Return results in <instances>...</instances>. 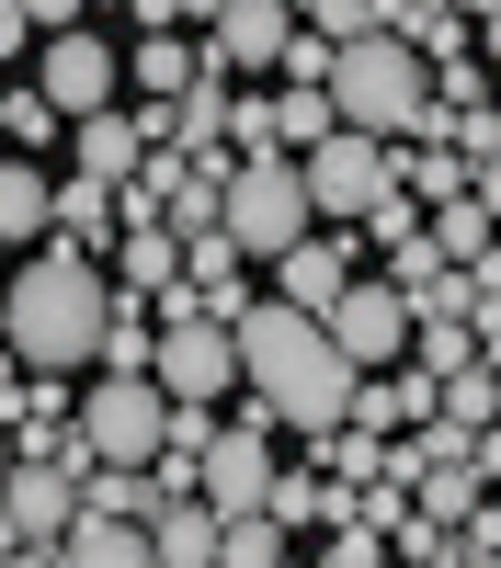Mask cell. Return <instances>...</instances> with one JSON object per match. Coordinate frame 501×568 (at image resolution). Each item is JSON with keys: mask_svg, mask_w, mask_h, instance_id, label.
<instances>
[{"mask_svg": "<svg viewBox=\"0 0 501 568\" xmlns=\"http://www.w3.org/2000/svg\"><path fill=\"white\" fill-rule=\"evenodd\" d=\"M240 387H251V420L262 433H331L353 409V353L331 342L319 307H285V296H251L240 318Z\"/></svg>", "mask_w": 501, "mask_h": 568, "instance_id": "cell-1", "label": "cell"}, {"mask_svg": "<svg viewBox=\"0 0 501 568\" xmlns=\"http://www.w3.org/2000/svg\"><path fill=\"white\" fill-rule=\"evenodd\" d=\"M319 318H331V342L353 353V375H364V364H399V353H410V296H399L388 273H353V284H342V296L319 307Z\"/></svg>", "mask_w": 501, "mask_h": 568, "instance_id": "cell-10", "label": "cell"}, {"mask_svg": "<svg viewBox=\"0 0 501 568\" xmlns=\"http://www.w3.org/2000/svg\"><path fill=\"white\" fill-rule=\"evenodd\" d=\"M342 284H353V240H285L273 251V296L285 307H331Z\"/></svg>", "mask_w": 501, "mask_h": 568, "instance_id": "cell-13", "label": "cell"}, {"mask_svg": "<svg viewBox=\"0 0 501 568\" xmlns=\"http://www.w3.org/2000/svg\"><path fill=\"white\" fill-rule=\"evenodd\" d=\"M46 227H58V171H34V149H23V160H0V240L34 251Z\"/></svg>", "mask_w": 501, "mask_h": 568, "instance_id": "cell-15", "label": "cell"}, {"mask_svg": "<svg viewBox=\"0 0 501 568\" xmlns=\"http://www.w3.org/2000/svg\"><path fill=\"white\" fill-rule=\"evenodd\" d=\"M331 114L342 125H364V136H444L455 114L433 103V58L410 34H388V23H364V34H342L331 45Z\"/></svg>", "mask_w": 501, "mask_h": 568, "instance_id": "cell-3", "label": "cell"}, {"mask_svg": "<svg viewBox=\"0 0 501 568\" xmlns=\"http://www.w3.org/2000/svg\"><path fill=\"white\" fill-rule=\"evenodd\" d=\"M0 466H12V420H0Z\"/></svg>", "mask_w": 501, "mask_h": 568, "instance_id": "cell-34", "label": "cell"}, {"mask_svg": "<svg viewBox=\"0 0 501 568\" xmlns=\"http://www.w3.org/2000/svg\"><path fill=\"white\" fill-rule=\"evenodd\" d=\"M331 125H342V114H331V80H285V103H273V136H285V149H319Z\"/></svg>", "mask_w": 501, "mask_h": 568, "instance_id": "cell-25", "label": "cell"}, {"mask_svg": "<svg viewBox=\"0 0 501 568\" xmlns=\"http://www.w3.org/2000/svg\"><path fill=\"white\" fill-rule=\"evenodd\" d=\"M217 227H228L251 262H273L285 240H308V182H297V149H251V160H228Z\"/></svg>", "mask_w": 501, "mask_h": 568, "instance_id": "cell-4", "label": "cell"}, {"mask_svg": "<svg viewBox=\"0 0 501 568\" xmlns=\"http://www.w3.org/2000/svg\"><path fill=\"white\" fill-rule=\"evenodd\" d=\"M103 216H114V182L69 171V182H58V240H80V251H91V227H103Z\"/></svg>", "mask_w": 501, "mask_h": 568, "instance_id": "cell-26", "label": "cell"}, {"mask_svg": "<svg viewBox=\"0 0 501 568\" xmlns=\"http://www.w3.org/2000/svg\"><path fill=\"white\" fill-rule=\"evenodd\" d=\"M262 511H273V524H285V535H308V524H342V489H319V478H285V466H273V489H262Z\"/></svg>", "mask_w": 501, "mask_h": 568, "instance_id": "cell-22", "label": "cell"}, {"mask_svg": "<svg viewBox=\"0 0 501 568\" xmlns=\"http://www.w3.org/2000/svg\"><path fill=\"white\" fill-rule=\"evenodd\" d=\"M149 557H171V568H217V511L182 489V500H160L149 511Z\"/></svg>", "mask_w": 501, "mask_h": 568, "instance_id": "cell-18", "label": "cell"}, {"mask_svg": "<svg viewBox=\"0 0 501 568\" xmlns=\"http://www.w3.org/2000/svg\"><path fill=\"white\" fill-rule=\"evenodd\" d=\"M0 91H12V69H0Z\"/></svg>", "mask_w": 501, "mask_h": 568, "instance_id": "cell-36", "label": "cell"}, {"mask_svg": "<svg viewBox=\"0 0 501 568\" xmlns=\"http://www.w3.org/2000/svg\"><path fill=\"white\" fill-rule=\"evenodd\" d=\"M34 91L58 114H103V103H126V58L91 23H69V34H46V58H34Z\"/></svg>", "mask_w": 501, "mask_h": 568, "instance_id": "cell-9", "label": "cell"}, {"mask_svg": "<svg viewBox=\"0 0 501 568\" xmlns=\"http://www.w3.org/2000/svg\"><path fill=\"white\" fill-rule=\"evenodd\" d=\"M468 194H479V205H490V227H501V149H479V160H468Z\"/></svg>", "mask_w": 501, "mask_h": 568, "instance_id": "cell-30", "label": "cell"}, {"mask_svg": "<svg viewBox=\"0 0 501 568\" xmlns=\"http://www.w3.org/2000/svg\"><path fill=\"white\" fill-rule=\"evenodd\" d=\"M149 342H160V329H149V296H114V307H103V353H91V364H103V375H149Z\"/></svg>", "mask_w": 501, "mask_h": 568, "instance_id": "cell-21", "label": "cell"}, {"mask_svg": "<svg viewBox=\"0 0 501 568\" xmlns=\"http://www.w3.org/2000/svg\"><path fill=\"white\" fill-rule=\"evenodd\" d=\"M69 511H80V466L46 455V444L34 455L12 444V466H0V557H58Z\"/></svg>", "mask_w": 501, "mask_h": 568, "instance_id": "cell-5", "label": "cell"}, {"mask_svg": "<svg viewBox=\"0 0 501 568\" xmlns=\"http://www.w3.org/2000/svg\"><path fill=\"white\" fill-rule=\"evenodd\" d=\"M58 125H69V114L46 103L34 80H12V91H0V136H23V149H46V136H58Z\"/></svg>", "mask_w": 501, "mask_h": 568, "instance_id": "cell-28", "label": "cell"}, {"mask_svg": "<svg viewBox=\"0 0 501 568\" xmlns=\"http://www.w3.org/2000/svg\"><path fill=\"white\" fill-rule=\"evenodd\" d=\"M0 353H12V329H0Z\"/></svg>", "mask_w": 501, "mask_h": 568, "instance_id": "cell-35", "label": "cell"}, {"mask_svg": "<svg viewBox=\"0 0 501 568\" xmlns=\"http://www.w3.org/2000/svg\"><path fill=\"white\" fill-rule=\"evenodd\" d=\"M23 34H34V12H23V0H0V69L23 58Z\"/></svg>", "mask_w": 501, "mask_h": 568, "instance_id": "cell-31", "label": "cell"}, {"mask_svg": "<svg viewBox=\"0 0 501 568\" xmlns=\"http://www.w3.org/2000/svg\"><path fill=\"white\" fill-rule=\"evenodd\" d=\"M479 45H490V58H501V0H479Z\"/></svg>", "mask_w": 501, "mask_h": 568, "instance_id": "cell-33", "label": "cell"}, {"mask_svg": "<svg viewBox=\"0 0 501 568\" xmlns=\"http://www.w3.org/2000/svg\"><path fill=\"white\" fill-rule=\"evenodd\" d=\"M80 455L91 466H149L160 455V433H171V398H160V375H103V387L80 398Z\"/></svg>", "mask_w": 501, "mask_h": 568, "instance_id": "cell-6", "label": "cell"}, {"mask_svg": "<svg viewBox=\"0 0 501 568\" xmlns=\"http://www.w3.org/2000/svg\"><path fill=\"white\" fill-rule=\"evenodd\" d=\"M273 557H285L273 511H217V568H273Z\"/></svg>", "mask_w": 501, "mask_h": 568, "instance_id": "cell-24", "label": "cell"}, {"mask_svg": "<svg viewBox=\"0 0 501 568\" xmlns=\"http://www.w3.org/2000/svg\"><path fill=\"white\" fill-rule=\"evenodd\" d=\"M182 80H206V45H182L171 23L126 45V91H137V103H171V91H182Z\"/></svg>", "mask_w": 501, "mask_h": 568, "instance_id": "cell-17", "label": "cell"}, {"mask_svg": "<svg viewBox=\"0 0 501 568\" xmlns=\"http://www.w3.org/2000/svg\"><path fill=\"white\" fill-rule=\"evenodd\" d=\"M171 273H182V240H171V216H126V296H160Z\"/></svg>", "mask_w": 501, "mask_h": 568, "instance_id": "cell-20", "label": "cell"}, {"mask_svg": "<svg viewBox=\"0 0 501 568\" xmlns=\"http://www.w3.org/2000/svg\"><path fill=\"white\" fill-rule=\"evenodd\" d=\"M388 136H364V125H331L319 149H297V182H308V216H364L388 194Z\"/></svg>", "mask_w": 501, "mask_h": 568, "instance_id": "cell-7", "label": "cell"}, {"mask_svg": "<svg viewBox=\"0 0 501 568\" xmlns=\"http://www.w3.org/2000/svg\"><path fill=\"white\" fill-rule=\"evenodd\" d=\"M388 171H399L410 205H455L468 194V149H455V136H410V160H388Z\"/></svg>", "mask_w": 501, "mask_h": 568, "instance_id": "cell-19", "label": "cell"}, {"mask_svg": "<svg viewBox=\"0 0 501 568\" xmlns=\"http://www.w3.org/2000/svg\"><path fill=\"white\" fill-rule=\"evenodd\" d=\"M58 557H80V568H149V524H126V511H69V535H58Z\"/></svg>", "mask_w": 501, "mask_h": 568, "instance_id": "cell-16", "label": "cell"}, {"mask_svg": "<svg viewBox=\"0 0 501 568\" xmlns=\"http://www.w3.org/2000/svg\"><path fill=\"white\" fill-rule=\"evenodd\" d=\"M69 149H80L91 182H126L137 160H149V125H137L126 103H103V114H69Z\"/></svg>", "mask_w": 501, "mask_h": 568, "instance_id": "cell-14", "label": "cell"}, {"mask_svg": "<svg viewBox=\"0 0 501 568\" xmlns=\"http://www.w3.org/2000/svg\"><path fill=\"white\" fill-rule=\"evenodd\" d=\"M23 12H34V34H69V23L91 12V0H23Z\"/></svg>", "mask_w": 501, "mask_h": 568, "instance_id": "cell-32", "label": "cell"}, {"mask_svg": "<svg viewBox=\"0 0 501 568\" xmlns=\"http://www.w3.org/2000/svg\"><path fill=\"white\" fill-rule=\"evenodd\" d=\"M149 375H160V398H228L240 387V329L228 318H160V342H149Z\"/></svg>", "mask_w": 501, "mask_h": 568, "instance_id": "cell-8", "label": "cell"}, {"mask_svg": "<svg viewBox=\"0 0 501 568\" xmlns=\"http://www.w3.org/2000/svg\"><path fill=\"white\" fill-rule=\"evenodd\" d=\"M433 398H444V420H455V433H479V420H501V375H490V353H468V364H455V375H444Z\"/></svg>", "mask_w": 501, "mask_h": 568, "instance_id": "cell-23", "label": "cell"}, {"mask_svg": "<svg viewBox=\"0 0 501 568\" xmlns=\"http://www.w3.org/2000/svg\"><path fill=\"white\" fill-rule=\"evenodd\" d=\"M433 216H444V227H433L444 262H490V205H479V194H455V205H433Z\"/></svg>", "mask_w": 501, "mask_h": 568, "instance_id": "cell-27", "label": "cell"}, {"mask_svg": "<svg viewBox=\"0 0 501 568\" xmlns=\"http://www.w3.org/2000/svg\"><path fill=\"white\" fill-rule=\"evenodd\" d=\"M297 12H308V34H364V23H377V0H297Z\"/></svg>", "mask_w": 501, "mask_h": 568, "instance_id": "cell-29", "label": "cell"}, {"mask_svg": "<svg viewBox=\"0 0 501 568\" xmlns=\"http://www.w3.org/2000/svg\"><path fill=\"white\" fill-rule=\"evenodd\" d=\"M114 12H126V0H114Z\"/></svg>", "mask_w": 501, "mask_h": 568, "instance_id": "cell-37", "label": "cell"}, {"mask_svg": "<svg viewBox=\"0 0 501 568\" xmlns=\"http://www.w3.org/2000/svg\"><path fill=\"white\" fill-rule=\"evenodd\" d=\"M262 489H273V433H262V420L206 433V455H194V500H206V511H262Z\"/></svg>", "mask_w": 501, "mask_h": 568, "instance_id": "cell-11", "label": "cell"}, {"mask_svg": "<svg viewBox=\"0 0 501 568\" xmlns=\"http://www.w3.org/2000/svg\"><path fill=\"white\" fill-rule=\"evenodd\" d=\"M297 34V0H217L206 12V69H273Z\"/></svg>", "mask_w": 501, "mask_h": 568, "instance_id": "cell-12", "label": "cell"}, {"mask_svg": "<svg viewBox=\"0 0 501 568\" xmlns=\"http://www.w3.org/2000/svg\"><path fill=\"white\" fill-rule=\"evenodd\" d=\"M103 307H114V284H103V262L80 240H34L12 262V284H0V329H12V353L46 364V375L103 353Z\"/></svg>", "mask_w": 501, "mask_h": 568, "instance_id": "cell-2", "label": "cell"}]
</instances>
